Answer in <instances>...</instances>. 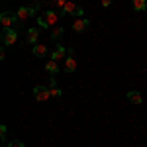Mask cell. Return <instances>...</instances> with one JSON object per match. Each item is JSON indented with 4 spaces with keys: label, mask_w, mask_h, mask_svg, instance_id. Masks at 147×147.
Segmentation results:
<instances>
[{
    "label": "cell",
    "mask_w": 147,
    "mask_h": 147,
    "mask_svg": "<svg viewBox=\"0 0 147 147\" xmlns=\"http://www.w3.org/2000/svg\"><path fill=\"white\" fill-rule=\"evenodd\" d=\"M39 8H41L39 4H34V6H20V8H18V12H16V16H18V22H26L28 18L35 16Z\"/></svg>",
    "instance_id": "cell-1"
},
{
    "label": "cell",
    "mask_w": 147,
    "mask_h": 147,
    "mask_svg": "<svg viewBox=\"0 0 147 147\" xmlns=\"http://www.w3.org/2000/svg\"><path fill=\"white\" fill-rule=\"evenodd\" d=\"M18 41V32L12 28H4L2 30V43L4 45H14Z\"/></svg>",
    "instance_id": "cell-2"
},
{
    "label": "cell",
    "mask_w": 147,
    "mask_h": 147,
    "mask_svg": "<svg viewBox=\"0 0 147 147\" xmlns=\"http://www.w3.org/2000/svg\"><path fill=\"white\" fill-rule=\"evenodd\" d=\"M34 98L37 102H45L51 98V92H49V88H45V86H35L34 88Z\"/></svg>",
    "instance_id": "cell-3"
},
{
    "label": "cell",
    "mask_w": 147,
    "mask_h": 147,
    "mask_svg": "<svg viewBox=\"0 0 147 147\" xmlns=\"http://www.w3.org/2000/svg\"><path fill=\"white\" fill-rule=\"evenodd\" d=\"M16 22H18V16H16V14H10V12H2V14H0V24H2L4 28H12Z\"/></svg>",
    "instance_id": "cell-4"
},
{
    "label": "cell",
    "mask_w": 147,
    "mask_h": 147,
    "mask_svg": "<svg viewBox=\"0 0 147 147\" xmlns=\"http://www.w3.org/2000/svg\"><path fill=\"white\" fill-rule=\"evenodd\" d=\"M88 26H90V20H88V18H77L75 24H73V32L80 34V32H84Z\"/></svg>",
    "instance_id": "cell-5"
},
{
    "label": "cell",
    "mask_w": 147,
    "mask_h": 147,
    "mask_svg": "<svg viewBox=\"0 0 147 147\" xmlns=\"http://www.w3.org/2000/svg\"><path fill=\"white\" fill-rule=\"evenodd\" d=\"M41 18H43V20H45V22L49 24V26H55V24L59 22V18H61V16H59V12H53V10H45L43 14H41Z\"/></svg>",
    "instance_id": "cell-6"
},
{
    "label": "cell",
    "mask_w": 147,
    "mask_h": 147,
    "mask_svg": "<svg viewBox=\"0 0 147 147\" xmlns=\"http://www.w3.org/2000/svg\"><path fill=\"white\" fill-rule=\"evenodd\" d=\"M75 69H77V59L73 55V49H69V55L65 57V71L67 73H73Z\"/></svg>",
    "instance_id": "cell-7"
},
{
    "label": "cell",
    "mask_w": 147,
    "mask_h": 147,
    "mask_svg": "<svg viewBox=\"0 0 147 147\" xmlns=\"http://www.w3.org/2000/svg\"><path fill=\"white\" fill-rule=\"evenodd\" d=\"M37 39H39V30L37 28H28V43H37Z\"/></svg>",
    "instance_id": "cell-8"
},
{
    "label": "cell",
    "mask_w": 147,
    "mask_h": 147,
    "mask_svg": "<svg viewBox=\"0 0 147 147\" xmlns=\"http://www.w3.org/2000/svg\"><path fill=\"white\" fill-rule=\"evenodd\" d=\"M127 100L131 102V104H136V106H139V104L143 102V96H141L139 92H136V90H129L127 92Z\"/></svg>",
    "instance_id": "cell-9"
},
{
    "label": "cell",
    "mask_w": 147,
    "mask_h": 147,
    "mask_svg": "<svg viewBox=\"0 0 147 147\" xmlns=\"http://www.w3.org/2000/svg\"><path fill=\"white\" fill-rule=\"evenodd\" d=\"M67 55H69V51L65 47H57L55 51L51 53V59H53V61H59V59H65Z\"/></svg>",
    "instance_id": "cell-10"
},
{
    "label": "cell",
    "mask_w": 147,
    "mask_h": 147,
    "mask_svg": "<svg viewBox=\"0 0 147 147\" xmlns=\"http://www.w3.org/2000/svg\"><path fill=\"white\" fill-rule=\"evenodd\" d=\"M32 53H34L35 57H45L47 55V47L43 45V43H35L34 49H32Z\"/></svg>",
    "instance_id": "cell-11"
},
{
    "label": "cell",
    "mask_w": 147,
    "mask_h": 147,
    "mask_svg": "<svg viewBox=\"0 0 147 147\" xmlns=\"http://www.w3.org/2000/svg\"><path fill=\"white\" fill-rule=\"evenodd\" d=\"M45 71H47V73H51V75H57V73H59V65H57V61L49 59V61L45 63Z\"/></svg>",
    "instance_id": "cell-12"
},
{
    "label": "cell",
    "mask_w": 147,
    "mask_h": 147,
    "mask_svg": "<svg viewBox=\"0 0 147 147\" xmlns=\"http://www.w3.org/2000/svg\"><path fill=\"white\" fill-rule=\"evenodd\" d=\"M131 6H134V10L143 12L147 8V0H131Z\"/></svg>",
    "instance_id": "cell-13"
},
{
    "label": "cell",
    "mask_w": 147,
    "mask_h": 147,
    "mask_svg": "<svg viewBox=\"0 0 147 147\" xmlns=\"http://www.w3.org/2000/svg\"><path fill=\"white\" fill-rule=\"evenodd\" d=\"M49 92H51V96H55V98H59L61 94H63V90L59 88L55 84V79H51V86H49Z\"/></svg>",
    "instance_id": "cell-14"
},
{
    "label": "cell",
    "mask_w": 147,
    "mask_h": 147,
    "mask_svg": "<svg viewBox=\"0 0 147 147\" xmlns=\"http://www.w3.org/2000/svg\"><path fill=\"white\" fill-rule=\"evenodd\" d=\"M8 147H26V145H24V141H20V139H12L10 143H8Z\"/></svg>",
    "instance_id": "cell-15"
},
{
    "label": "cell",
    "mask_w": 147,
    "mask_h": 147,
    "mask_svg": "<svg viewBox=\"0 0 147 147\" xmlns=\"http://www.w3.org/2000/svg\"><path fill=\"white\" fill-rule=\"evenodd\" d=\"M59 35H63V28H55V30L51 32V37H53V39H57Z\"/></svg>",
    "instance_id": "cell-16"
},
{
    "label": "cell",
    "mask_w": 147,
    "mask_h": 147,
    "mask_svg": "<svg viewBox=\"0 0 147 147\" xmlns=\"http://www.w3.org/2000/svg\"><path fill=\"white\" fill-rule=\"evenodd\" d=\"M37 24H39V26H41V28H43V30H47V28H51V26H49V24H47L45 20H43V18H41V16H37Z\"/></svg>",
    "instance_id": "cell-17"
},
{
    "label": "cell",
    "mask_w": 147,
    "mask_h": 147,
    "mask_svg": "<svg viewBox=\"0 0 147 147\" xmlns=\"http://www.w3.org/2000/svg\"><path fill=\"white\" fill-rule=\"evenodd\" d=\"M6 134H8V127H6V125H0V136H2V141H6Z\"/></svg>",
    "instance_id": "cell-18"
},
{
    "label": "cell",
    "mask_w": 147,
    "mask_h": 147,
    "mask_svg": "<svg viewBox=\"0 0 147 147\" xmlns=\"http://www.w3.org/2000/svg\"><path fill=\"white\" fill-rule=\"evenodd\" d=\"M102 6H104V8H108V6H112V0H102Z\"/></svg>",
    "instance_id": "cell-19"
},
{
    "label": "cell",
    "mask_w": 147,
    "mask_h": 147,
    "mask_svg": "<svg viewBox=\"0 0 147 147\" xmlns=\"http://www.w3.org/2000/svg\"><path fill=\"white\" fill-rule=\"evenodd\" d=\"M45 4H47V6H51V4H55V6H57V0H45Z\"/></svg>",
    "instance_id": "cell-20"
}]
</instances>
